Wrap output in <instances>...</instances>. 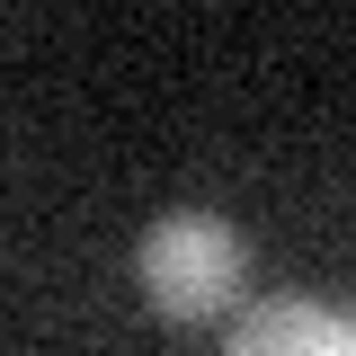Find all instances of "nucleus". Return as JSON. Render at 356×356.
Instances as JSON below:
<instances>
[{"label":"nucleus","instance_id":"1","mask_svg":"<svg viewBox=\"0 0 356 356\" xmlns=\"http://www.w3.org/2000/svg\"><path fill=\"white\" fill-rule=\"evenodd\" d=\"M134 276H143V294H152L161 321H214L250 285V241L222 214H205V205H178V214H161L143 232Z\"/></svg>","mask_w":356,"mask_h":356},{"label":"nucleus","instance_id":"2","mask_svg":"<svg viewBox=\"0 0 356 356\" xmlns=\"http://www.w3.org/2000/svg\"><path fill=\"white\" fill-rule=\"evenodd\" d=\"M222 356H356V312L276 294V303H250L241 321H232Z\"/></svg>","mask_w":356,"mask_h":356}]
</instances>
